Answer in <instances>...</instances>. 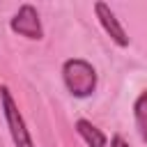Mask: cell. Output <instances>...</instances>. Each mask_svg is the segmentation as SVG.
<instances>
[{
    "label": "cell",
    "instance_id": "obj_1",
    "mask_svg": "<svg viewBox=\"0 0 147 147\" xmlns=\"http://www.w3.org/2000/svg\"><path fill=\"white\" fill-rule=\"evenodd\" d=\"M62 80L76 99H87L96 90V69L83 57H69L62 64Z\"/></svg>",
    "mask_w": 147,
    "mask_h": 147
},
{
    "label": "cell",
    "instance_id": "obj_2",
    "mask_svg": "<svg viewBox=\"0 0 147 147\" xmlns=\"http://www.w3.org/2000/svg\"><path fill=\"white\" fill-rule=\"evenodd\" d=\"M0 101H2V113H5V119H7V126H9V136L14 140V147H34V140L25 126V119L9 92L7 85L0 87Z\"/></svg>",
    "mask_w": 147,
    "mask_h": 147
},
{
    "label": "cell",
    "instance_id": "obj_3",
    "mask_svg": "<svg viewBox=\"0 0 147 147\" xmlns=\"http://www.w3.org/2000/svg\"><path fill=\"white\" fill-rule=\"evenodd\" d=\"M9 28H11V32H16V34H21L25 39H32V41L44 39V25H41L39 11L30 2H25V5L18 7V11L9 21Z\"/></svg>",
    "mask_w": 147,
    "mask_h": 147
},
{
    "label": "cell",
    "instance_id": "obj_4",
    "mask_svg": "<svg viewBox=\"0 0 147 147\" xmlns=\"http://www.w3.org/2000/svg\"><path fill=\"white\" fill-rule=\"evenodd\" d=\"M94 14H96L101 28L106 30V34H108L119 48H126V46H129V34H126L124 25L119 23V18L115 16V11L110 9V5H106V2H94Z\"/></svg>",
    "mask_w": 147,
    "mask_h": 147
},
{
    "label": "cell",
    "instance_id": "obj_5",
    "mask_svg": "<svg viewBox=\"0 0 147 147\" xmlns=\"http://www.w3.org/2000/svg\"><path fill=\"white\" fill-rule=\"evenodd\" d=\"M76 131H78V136L85 140L87 147H106V145H108L106 133H103L99 126H94L90 119H76Z\"/></svg>",
    "mask_w": 147,
    "mask_h": 147
},
{
    "label": "cell",
    "instance_id": "obj_6",
    "mask_svg": "<svg viewBox=\"0 0 147 147\" xmlns=\"http://www.w3.org/2000/svg\"><path fill=\"white\" fill-rule=\"evenodd\" d=\"M133 119L142 142H147V90H142L133 101Z\"/></svg>",
    "mask_w": 147,
    "mask_h": 147
},
{
    "label": "cell",
    "instance_id": "obj_7",
    "mask_svg": "<svg viewBox=\"0 0 147 147\" xmlns=\"http://www.w3.org/2000/svg\"><path fill=\"white\" fill-rule=\"evenodd\" d=\"M110 147H131V145H129V142H126L119 133H115V136L110 138Z\"/></svg>",
    "mask_w": 147,
    "mask_h": 147
}]
</instances>
